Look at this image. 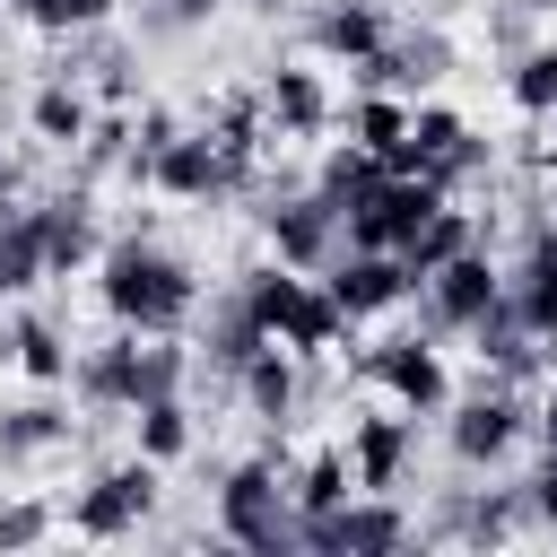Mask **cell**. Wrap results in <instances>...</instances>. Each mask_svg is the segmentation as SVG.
<instances>
[{
  "label": "cell",
  "mask_w": 557,
  "mask_h": 557,
  "mask_svg": "<svg viewBox=\"0 0 557 557\" xmlns=\"http://www.w3.org/2000/svg\"><path fill=\"white\" fill-rule=\"evenodd\" d=\"M522 496H531V531H557V444H540V470L522 479Z\"/></svg>",
  "instance_id": "obj_29"
},
{
  "label": "cell",
  "mask_w": 557,
  "mask_h": 557,
  "mask_svg": "<svg viewBox=\"0 0 557 557\" xmlns=\"http://www.w3.org/2000/svg\"><path fill=\"white\" fill-rule=\"evenodd\" d=\"M70 392H78L87 418H131V409H139V331L113 322V339L78 348V357H70Z\"/></svg>",
  "instance_id": "obj_15"
},
{
  "label": "cell",
  "mask_w": 557,
  "mask_h": 557,
  "mask_svg": "<svg viewBox=\"0 0 557 557\" xmlns=\"http://www.w3.org/2000/svg\"><path fill=\"white\" fill-rule=\"evenodd\" d=\"M287 461L296 453H244L218 470V540L252 548V557H278L296 548V496H287Z\"/></svg>",
  "instance_id": "obj_3"
},
{
  "label": "cell",
  "mask_w": 557,
  "mask_h": 557,
  "mask_svg": "<svg viewBox=\"0 0 557 557\" xmlns=\"http://www.w3.org/2000/svg\"><path fill=\"white\" fill-rule=\"evenodd\" d=\"M87 122H96V96H87V78H61V70H44V87L26 96V131H35V148H78V139H87Z\"/></svg>",
  "instance_id": "obj_21"
},
{
  "label": "cell",
  "mask_w": 557,
  "mask_h": 557,
  "mask_svg": "<svg viewBox=\"0 0 557 557\" xmlns=\"http://www.w3.org/2000/svg\"><path fill=\"white\" fill-rule=\"evenodd\" d=\"M70 331L52 322V313H17V322H0V366H17L26 383H44V392H70Z\"/></svg>",
  "instance_id": "obj_20"
},
{
  "label": "cell",
  "mask_w": 557,
  "mask_h": 557,
  "mask_svg": "<svg viewBox=\"0 0 557 557\" xmlns=\"http://www.w3.org/2000/svg\"><path fill=\"white\" fill-rule=\"evenodd\" d=\"M339 453H348V479H357V487H374V496H400V487H409V470H418V418H400V409L383 400V409L348 418Z\"/></svg>",
  "instance_id": "obj_13"
},
{
  "label": "cell",
  "mask_w": 557,
  "mask_h": 557,
  "mask_svg": "<svg viewBox=\"0 0 557 557\" xmlns=\"http://www.w3.org/2000/svg\"><path fill=\"white\" fill-rule=\"evenodd\" d=\"M252 218H261L270 261H287V270H322V261L339 252V200H331V191H313V183L261 191V200H252Z\"/></svg>",
  "instance_id": "obj_10"
},
{
  "label": "cell",
  "mask_w": 557,
  "mask_h": 557,
  "mask_svg": "<svg viewBox=\"0 0 557 557\" xmlns=\"http://www.w3.org/2000/svg\"><path fill=\"white\" fill-rule=\"evenodd\" d=\"M157 496H165V470H157L148 453H131V461H104V470L61 505V522H70L78 540H131V531H148Z\"/></svg>",
  "instance_id": "obj_6"
},
{
  "label": "cell",
  "mask_w": 557,
  "mask_h": 557,
  "mask_svg": "<svg viewBox=\"0 0 557 557\" xmlns=\"http://www.w3.org/2000/svg\"><path fill=\"white\" fill-rule=\"evenodd\" d=\"M322 287H331V305L348 313V322H383V313H400L409 305V261L400 252H374V244H339L331 261H322Z\"/></svg>",
  "instance_id": "obj_12"
},
{
  "label": "cell",
  "mask_w": 557,
  "mask_h": 557,
  "mask_svg": "<svg viewBox=\"0 0 557 557\" xmlns=\"http://www.w3.org/2000/svg\"><path fill=\"white\" fill-rule=\"evenodd\" d=\"M505 96L522 122H548L557 113V35H531L513 61H505Z\"/></svg>",
  "instance_id": "obj_25"
},
{
  "label": "cell",
  "mask_w": 557,
  "mask_h": 557,
  "mask_svg": "<svg viewBox=\"0 0 557 557\" xmlns=\"http://www.w3.org/2000/svg\"><path fill=\"white\" fill-rule=\"evenodd\" d=\"M191 444H200V418H191V400H183V392H165V400H139V409H131V453H148L157 470H174Z\"/></svg>",
  "instance_id": "obj_23"
},
{
  "label": "cell",
  "mask_w": 557,
  "mask_h": 557,
  "mask_svg": "<svg viewBox=\"0 0 557 557\" xmlns=\"http://www.w3.org/2000/svg\"><path fill=\"white\" fill-rule=\"evenodd\" d=\"M235 400H244L261 426H287V418L305 409V357H296V348H278V339H270V348H252V357H244V374H235Z\"/></svg>",
  "instance_id": "obj_19"
},
{
  "label": "cell",
  "mask_w": 557,
  "mask_h": 557,
  "mask_svg": "<svg viewBox=\"0 0 557 557\" xmlns=\"http://www.w3.org/2000/svg\"><path fill=\"white\" fill-rule=\"evenodd\" d=\"M252 174H261V165L226 157L200 122H183V131L148 157V174H139V183H148V191H165V200H235V191H252Z\"/></svg>",
  "instance_id": "obj_9"
},
{
  "label": "cell",
  "mask_w": 557,
  "mask_h": 557,
  "mask_svg": "<svg viewBox=\"0 0 557 557\" xmlns=\"http://www.w3.org/2000/svg\"><path fill=\"white\" fill-rule=\"evenodd\" d=\"M44 278H52V261H44V226H35V200H17V209H0V305L35 296Z\"/></svg>",
  "instance_id": "obj_22"
},
{
  "label": "cell",
  "mask_w": 557,
  "mask_h": 557,
  "mask_svg": "<svg viewBox=\"0 0 557 557\" xmlns=\"http://www.w3.org/2000/svg\"><path fill=\"white\" fill-rule=\"evenodd\" d=\"M409 296H418V331H426V339H461V331L505 296V261H496L487 244H461V252L435 261Z\"/></svg>",
  "instance_id": "obj_7"
},
{
  "label": "cell",
  "mask_w": 557,
  "mask_h": 557,
  "mask_svg": "<svg viewBox=\"0 0 557 557\" xmlns=\"http://www.w3.org/2000/svg\"><path fill=\"white\" fill-rule=\"evenodd\" d=\"M357 383H374L400 418H444V400H453L444 339H426V331H392V339L357 348Z\"/></svg>",
  "instance_id": "obj_5"
},
{
  "label": "cell",
  "mask_w": 557,
  "mask_h": 557,
  "mask_svg": "<svg viewBox=\"0 0 557 557\" xmlns=\"http://www.w3.org/2000/svg\"><path fill=\"white\" fill-rule=\"evenodd\" d=\"M52 453H70V400H52L35 383V400H9L0 409V470H35Z\"/></svg>",
  "instance_id": "obj_18"
},
{
  "label": "cell",
  "mask_w": 557,
  "mask_h": 557,
  "mask_svg": "<svg viewBox=\"0 0 557 557\" xmlns=\"http://www.w3.org/2000/svg\"><path fill=\"white\" fill-rule=\"evenodd\" d=\"M244 305L261 313V331L278 339V348H296V357H331V348H348V313L331 305V287L322 278H305V270H287V261H252L244 278Z\"/></svg>",
  "instance_id": "obj_2"
},
{
  "label": "cell",
  "mask_w": 557,
  "mask_h": 557,
  "mask_svg": "<svg viewBox=\"0 0 557 557\" xmlns=\"http://www.w3.org/2000/svg\"><path fill=\"white\" fill-rule=\"evenodd\" d=\"M35 226H44V261H52V278H78V270H96V252H104V226H96V183H87V174H70V183L35 191Z\"/></svg>",
  "instance_id": "obj_14"
},
{
  "label": "cell",
  "mask_w": 557,
  "mask_h": 557,
  "mask_svg": "<svg viewBox=\"0 0 557 557\" xmlns=\"http://www.w3.org/2000/svg\"><path fill=\"white\" fill-rule=\"evenodd\" d=\"M96 296H104V313H113L122 331H191V313H200V270H191L174 244H157V218H139V226L104 235V252H96Z\"/></svg>",
  "instance_id": "obj_1"
},
{
  "label": "cell",
  "mask_w": 557,
  "mask_h": 557,
  "mask_svg": "<svg viewBox=\"0 0 557 557\" xmlns=\"http://www.w3.org/2000/svg\"><path fill=\"white\" fill-rule=\"evenodd\" d=\"M487 44H496V52L513 61V52L531 44V9H513V0H496V17H487Z\"/></svg>",
  "instance_id": "obj_30"
},
{
  "label": "cell",
  "mask_w": 557,
  "mask_h": 557,
  "mask_svg": "<svg viewBox=\"0 0 557 557\" xmlns=\"http://www.w3.org/2000/svg\"><path fill=\"white\" fill-rule=\"evenodd\" d=\"M522 435H531V392H513V383H496V374H479L470 392L444 400V453H453L461 470L513 461Z\"/></svg>",
  "instance_id": "obj_4"
},
{
  "label": "cell",
  "mask_w": 557,
  "mask_h": 557,
  "mask_svg": "<svg viewBox=\"0 0 557 557\" xmlns=\"http://www.w3.org/2000/svg\"><path fill=\"white\" fill-rule=\"evenodd\" d=\"M0 9H9V17H26V0H0Z\"/></svg>",
  "instance_id": "obj_37"
},
{
  "label": "cell",
  "mask_w": 557,
  "mask_h": 557,
  "mask_svg": "<svg viewBox=\"0 0 557 557\" xmlns=\"http://www.w3.org/2000/svg\"><path fill=\"white\" fill-rule=\"evenodd\" d=\"M400 131H409V96H383V87H357V104H348V139L357 148H400Z\"/></svg>",
  "instance_id": "obj_27"
},
{
  "label": "cell",
  "mask_w": 557,
  "mask_h": 557,
  "mask_svg": "<svg viewBox=\"0 0 557 557\" xmlns=\"http://www.w3.org/2000/svg\"><path fill=\"white\" fill-rule=\"evenodd\" d=\"M513 9H531V17H557V0H513Z\"/></svg>",
  "instance_id": "obj_36"
},
{
  "label": "cell",
  "mask_w": 557,
  "mask_h": 557,
  "mask_svg": "<svg viewBox=\"0 0 557 557\" xmlns=\"http://www.w3.org/2000/svg\"><path fill=\"white\" fill-rule=\"evenodd\" d=\"M52 522H61V513H52L44 496H9V505H0V548H35Z\"/></svg>",
  "instance_id": "obj_28"
},
{
  "label": "cell",
  "mask_w": 557,
  "mask_h": 557,
  "mask_svg": "<svg viewBox=\"0 0 557 557\" xmlns=\"http://www.w3.org/2000/svg\"><path fill=\"white\" fill-rule=\"evenodd\" d=\"M296 35H305L322 61H366V52L392 35V9H383V0H305V9H296Z\"/></svg>",
  "instance_id": "obj_17"
},
{
  "label": "cell",
  "mask_w": 557,
  "mask_h": 557,
  "mask_svg": "<svg viewBox=\"0 0 557 557\" xmlns=\"http://www.w3.org/2000/svg\"><path fill=\"white\" fill-rule=\"evenodd\" d=\"M409 9H418V17H444V9H461V0H409Z\"/></svg>",
  "instance_id": "obj_35"
},
{
  "label": "cell",
  "mask_w": 557,
  "mask_h": 557,
  "mask_svg": "<svg viewBox=\"0 0 557 557\" xmlns=\"http://www.w3.org/2000/svg\"><path fill=\"white\" fill-rule=\"evenodd\" d=\"M261 113H270V139H278V148H287V139H322V131H331V87H322V70H313V61H270Z\"/></svg>",
  "instance_id": "obj_16"
},
{
  "label": "cell",
  "mask_w": 557,
  "mask_h": 557,
  "mask_svg": "<svg viewBox=\"0 0 557 557\" xmlns=\"http://www.w3.org/2000/svg\"><path fill=\"white\" fill-rule=\"evenodd\" d=\"M113 9H122V0H113Z\"/></svg>",
  "instance_id": "obj_38"
},
{
  "label": "cell",
  "mask_w": 557,
  "mask_h": 557,
  "mask_svg": "<svg viewBox=\"0 0 557 557\" xmlns=\"http://www.w3.org/2000/svg\"><path fill=\"white\" fill-rule=\"evenodd\" d=\"M531 531V496L513 487H435V505L418 513V540H461V548H505Z\"/></svg>",
  "instance_id": "obj_11"
},
{
  "label": "cell",
  "mask_w": 557,
  "mask_h": 557,
  "mask_svg": "<svg viewBox=\"0 0 557 557\" xmlns=\"http://www.w3.org/2000/svg\"><path fill=\"white\" fill-rule=\"evenodd\" d=\"M453 61H461V52H453L444 17H409V26H392V35H383L366 61H348V78H357V87H383V96H409V104H418V96H435V87L453 78Z\"/></svg>",
  "instance_id": "obj_8"
},
{
  "label": "cell",
  "mask_w": 557,
  "mask_h": 557,
  "mask_svg": "<svg viewBox=\"0 0 557 557\" xmlns=\"http://www.w3.org/2000/svg\"><path fill=\"white\" fill-rule=\"evenodd\" d=\"M287 496H296V513H331L339 496H357V479H348V453H339V444H313V453H296V461H287Z\"/></svg>",
  "instance_id": "obj_26"
},
{
  "label": "cell",
  "mask_w": 557,
  "mask_h": 557,
  "mask_svg": "<svg viewBox=\"0 0 557 557\" xmlns=\"http://www.w3.org/2000/svg\"><path fill=\"white\" fill-rule=\"evenodd\" d=\"M522 157H531V165H540V174H548V183H557V113H548V122H540V139H531V148H522Z\"/></svg>",
  "instance_id": "obj_32"
},
{
  "label": "cell",
  "mask_w": 557,
  "mask_h": 557,
  "mask_svg": "<svg viewBox=\"0 0 557 557\" xmlns=\"http://www.w3.org/2000/svg\"><path fill=\"white\" fill-rule=\"evenodd\" d=\"M461 244H487V235H479V209H453V191H444V200L426 209V226L400 244V261H409V278H426V270H435V261H453Z\"/></svg>",
  "instance_id": "obj_24"
},
{
  "label": "cell",
  "mask_w": 557,
  "mask_h": 557,
  "mask_svg": "<svg viewBox=\"0 0 557 557\" xmlns=\"http://www.w3.org/2000/svg\"><path fill=\"white\" fill-rule=\"evenodd\" d=\"M17 200H35V157H9L0 148V209H17Z\"/></svg>",
  "instance_id": "obj_31"
},
{
  "label": "cell",
  "mask_w": 557,
  "mask_h": 557,
  "mask_svg": "<svg viewBox=\"0 0 557 557\" xmlns=\"http://www.w3.org/2000/svg\"><path fill=\"white\" fill-rule=\"evenodd\" d=\"M235 9H244V17H261V26H287L305 0H235Z\"/></svg>",
  "instance_id": "obj_33"
},
{
  "label": "cell",
  "mask_w": 557,
  "mask_h": 557,
  "mask_svg": "<svg viewBox=\"0 0 557 557\" xmlns=\"http://www.w3.org/2000/svg\"><path fill=\"white\" fill-rule=\"evenodd\" d=\"M165 9H174V17H183V26H209V17H218V9H226V0H165Z\"/></svg>",
  "instance_id": "obj_34"
}]
</instances>
